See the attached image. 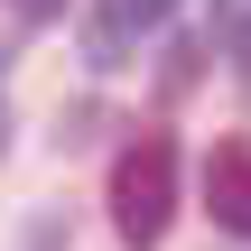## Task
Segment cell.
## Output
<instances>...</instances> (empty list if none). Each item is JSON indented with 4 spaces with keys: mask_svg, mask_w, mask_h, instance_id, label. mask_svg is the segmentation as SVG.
Masks as SVG:
<instances>
[{
    "mask_svg": "<svg viewBox=\"0 0 251 251\" xmlns=\"http://www.w3.org/2000/svg\"><path fill=\"white\" fill-rule=\"evenodd\" d=\"M168 224H177V140L168 130H140L112 158V233L130 251H158Z\"/></svg>",
    "mask_w": 251,
    "mask_h": 251,
    "instance_id": "6da1fadb",
    "label": "cell"
},
{
    "mask_svg": "<svg viewBox=\"0 0 251 251\" xmlns=\"http://www.w3.org/2000/svg\"><path fill=\"white\" fill-rule=\"evenodd\" d=\"M205 205H214L224 233H251V130L205 149Z\"/></svg>",
    "mask_w": 251,
    "mask_h": 251,
    "instance_id": "7a4b0ae2",
    "label": "cell"
},
{
    "mask_svg": "<svg viewBox=\"0 0 251 251\" xmlns=\"http://www.w3.org/2000/svg\"><path fill=\"white\" fill-rule=\"evenodd\" d=\"M0 149H9V102H0Z\"/></svg>",
    "mask_w": 251,
    "mask_h": 251,
    "instance_id": "3957f363",
    "label": "cell"
},
{
    "mask_svg": "<svg viewBox=\"0 0 251 251\" xmlns=\"http://www.w3.org/2000/svg\"><path fill=\"white\" fill-rule=\"evenodd\" d=\"M19 9H56V0H19Z\"/></svg>",
    "mask_w": 251,
    "mask_h": 251,
    "instance_id": "277c9868",
    "label": "cell"
}]
</instances>
